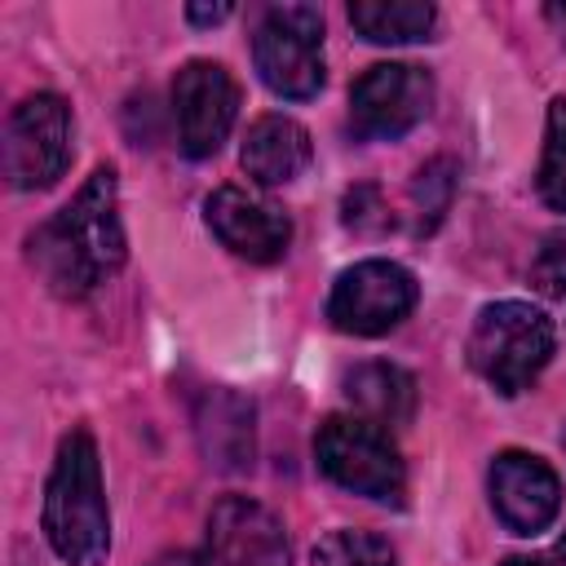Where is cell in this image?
<instances>
[{
  "label": "cell",
  "instance_id": "12",
  "mask_svg": "<svg viewBox=\"0 0 566 566\" xmlns=\"http://www.w3.org/2000/svg\"><path fill=\"white\" fill-rule=\"evenodd\" d=\"M491 486V509L513 535H539L553 526L562 509V482L557 473L531 455V451H500L486 473Z\"/></svg>",
  "mask_w": 566,
  "mask_h": 566
},
{
  "label": "cell",
  "instance_id": "4",
  "mask_svg": "<svg viewBox=\"0 0 566 566\" xmlns=\"http://www.w3.org/2000/svg\"><path fill=\"white\" fill-rule=\"evenodd\" d=\"M314 460L336 486L354 495H367L380 504H402L407 495V469L389 429L363 416H327L314 438Z\"/></svg>",
  "mask_w": 566,
  "mask_h": 566
},
{
  "label": "cell",
  "instance_id": "13",
  "mask_svg": "<svg viewBox=\"0 0 566 566\" xmlns=\"http://www.w3.org/2000/svg\"><path fill=\"white\" fill-rule=\"evenodd\" d=\"M314 159V146H310V133L292 119V115H261L248 137H243V150H239V164L252 181L261 186H287L296 181Z\"/></svg>",
  "mask_w": 566,
  "mask_h": 566
},
{
  "label": "cell",
  "instance_id": "2",
  "mask_svg": "<svg viewBox=\"0 0 566 566\" xmlns=\"http://www.w3.org/2000/svg\"><path fill=\"white\" fill-rule=\"evenodd\" d=\"M44 539L66 566H102L111 553V509L102 486V460L88 429H71L57 442V460L44 486Z\"/></svg>",
  "mask_w": 566,
  "mask_h": 566
},
{
  "label": "cell",
  "instance_id": "20",
  "mask_svg": "<svg viewBox=\"0 0 566 566\" xmlns=\"http://www.w3.org/2000/svg\"><path fill=\"white\" fill-rule=\"evenodd\" d=\"M531 279L544 296H566V230L544 234V243L531 261Z\"/></svg>",
  "mask_w": 566,
  "mask_h": 566
},
{
  "label": "cell",
  "instance_id": "5",
  "mask_svg": "<svg viewBox=\"0 0 566 566\" xmlns=\"http://www.w3.org/2000/svg\"><path fill=\"white\" fill-rule=\"evenodd\" d=\"M252 62L270 93L287 102L318 97L323 71V13L314 4H274L265 9L252 35Z\"/></svg>",
  "mask_w": 566,
  "mask_h": 566
},
{
  "label": "cell",
  "instance_id": "8",
  "mask_svg": "<svg viewBox=\"0 0 566 566\" xmlns=\"http://www.w3.org/2000/svg\"><path fill=\"white\" fill-rule=\"evenodd\" d=\"M433 106V75L416 62H376L349 84V124L367 142L411 133Z\"/></svg>",
  "mask_w": 566,
  "mask_h": 566
},
{
  "label": "cell",
  "instance_id": "22",
  "mask_svg": "<svg viewBox=\"0 0 566 566\" xmlns=\"http://www.w3.org/2000/svg\"><path fill=\"white\" fill-rule=\"evenodd\" d=\"M230 13H234V4H190V9H186V18L199 22V27H208V22H226Z\"/></svg>",
  "mask_w": 566,
  "mask_h": 566
},
{
  "label": "cell",
  "instance_id": "26",
  "mask_svg": "<svg viewBox=\"0 0 566 566\" xmlns=\"http://www.w3.org/2000/svg\"><path fill=\"white\" fill-rule=\"evenodd\" d=\"M562 442H566V433H562Z\"/></svg>",
  "mask_w": 566,
  "mask_h": 566
},
{
  "label": "cell",
  "instance_id": "24",
  "mask_svg": "<svg viewBox=\"0 0 566 566\" xmlns=\"http://www.w3.org/2000/svg\"><path fill=\"white\" fill-rule=\"evenodd\" d=\"M544 13H548V22H557V27H562V31H566V9H562V4H548V9H544Z\"/></svg>",
  "mask_w": 566,
  "mask_h": 566
},
{
  "label": "cell",
  "instance_id": "6",
  "mask_svg": "<svg viewBox=\"0 0 566 566\" xmlns=\"http://www.w3.org/2000/svg\"><path fill=\"white\" fill-rule=\"evenodd\" d=\"M71 106L57 93H31L4 124V177L13 190H44L71 164Z\"/></svg>",
  "mask_w": 566,
  "mask_h": 566
},
{
  "label": "cell",
  "instance_id": "18",
  "mask_svg": "<svg viewBox=\"0 0 566 566\" xmlns=\"http://www.w3.org/2000/svg\"><path fill=\"white\" fill-rule=\"evenodd\" d=\"M314 566H398L389 539L371 535V531H327L314 544Z\"/></svg>",
  "mask_w": 566,
  "mask_h": 566
},
{
  "label": "cell",
  "instance_id": "21",
  "mask_svg": "<svg viewBox=\"0 0 566 566\" xmlns=\"http://www.w3.org/2000/svg\"><path fill=\"white\" fill-rule=\"evenodd\" d=\"M345 221H349L354 230H385V226H389V217H385V208H380V195H376L371 186H358V190L345 195Z\"/></svg>",
  "mask_w": 566,
  "mask_h": 566
},
{
  "label": "cell",
  "instance_id": "10",
  "mask_svg": "<svg viewBox=\"0 0 566 566\" xmlns=\"http://www.w3.org/2000/svg\"><path fill=\"white\" fill-rule=\"evenodd\" d=\"M172 119L177 142L190 159H208L221 150L239 119V84L221 62L195 57L172 75Z\"/></svg>",
  "mask_w": 566,
  "mask_h": 566
},
{
  "label": "cell",
  "instance_id": "7",
  "mask_svg": "<svg viewBox=\"0 0 566 566\" xmlns=\"http://www.w3.org/2000/svg\"><path fill=\"white\" fill-rule=\"evenodd\" d=\"M416 301H420L416 274L398 261L371 256L340 270L327 296V318L345 336H385L416 310Z\"/></svg>",
  "mask_w": 566,
  "mask_h": 566
},
{
  "label": "cell",
  "instance_id": "9",
  "mask_svg": "<svg viewBox=\"0 0 566 566\" xmlns=\"http://www.w3.org/2000/svg\"><path fill=\"white\" fill-rule=\"evenodd\" d=\"M190 566H292V544L261 500L252 495H221L208 513L203 548Z\"/></svg>",
  "mask_w": 566,
  "mask_h": 566
},
{
  "label": "cell",
  "instance_id": "14",
  "mask_svg": "<svg viewBox=\"0 0 566 566\" xmlns=\"http://www.w3.org/2000/svg\"><path fill=\"white\" fill-rule=\"evenodd\" d=\"M345 398L354 416L380 429H394V424H407L416 411V380L394 363H363L345 376Z\"/></svg>",
  "mask_w": 566,
  "mask_h": 566
},
{
  "label": "cell",
  "instance_id": "25",
  "mask_svg": "<svg viewBox=\"0 0 566 566\" xmlns=\"http://www.w3.org/2000/svg\"><path fill=\"white\" fill-rule=\"evenodd\" d=\"M553 562H557V566H566V535L557 539V548H553Z\"/></svg>",
  "mask_w": 566,
  "mask_h": 566
},
{
  "label": "cell",
  "instance_id": "11",
  "mask_svg": "<svg viewBox=\"0 0 566 566\" xmlns=\"http://www.w3.org/2000/svg\"><path fill=\"white\" fill-rule=\"evenodd\" d=\"M203 221L217 243L252 265H270L292 243V217L243 186H217L203 199Z\"/></svg>",
  "mask_w": 566,
  "mask_h": 566
},
{
  "label": "cell",
  "instance_id": "23",
  "mask_svg": "<svg viewBox=\"0 0 566 566\" xmlns=\"http://www.w3.org/2000/svg\"><path fill=\"white\" fill-rule=\"evenodd\" d=\"M500 566H548V562H544V557H522V553H517V557H504Z\"/></svg>",
  "mask_w": 566,
  "mask_h": 566
},
{
  "label": "cell",
  "instance_id": "16",
  "mask_svg": "<svg viewBox=\"0 0 566 566\" xmlns=\"http://www.w3.org/2000/svg\"><path fill=\"white\" fill-rule=\"evenodd\" d=\"M349 27L367 44H416L438 27V9L424 0H354Z\"/></svg>",
  "mask_w": 566,
  "mask_h": 566
},
{
  "label": "cell",
  "instance_id": "15",
  "mask_svg": "<svg viewBox=\"0 0 566 566\" xmlns=\"http://www.w3.org/2000/svg\"><path fill=\"white\" fill-rule=\"evenodd\" d=\"M199 438L217 469H248L252 464V402L234 389H212L199 411Z\"/></svg>",
  "mask_w": 566,
  "mask_h": 566
},
{
  "label": "cell",
  "instance_id": "3",
  "mask_svg": "<svg viewBox=\"0 0 566 566\" xmlns=\"http://www.w3.org/2000/svg\"><path fill=\"white\" fill-rule=\"evenodd\" d=\"M557 345L553 318L531 301H491L469 332V363L495 394H522L548 367Z\"/></svg>",
  "mask_w": 566,
  "mask_h": 566
},
{
  "label": "cell",
  "instance_id": "17",
  "mask_svg": "<svg viewBox=\"0 0 566 566\" xmlns=\"http://www.w3.org/2000/svg\"><path fill=\"white\" fill-rule=\"evenodd\" d=\"M539 199L553 212H566V97L548 102V124H544V155H539Z\"/></svg>",
  "mask_w": 566,
  "mask_h": 566
},
{
  "label": "cell",
  "instance_id": "19",
  "mask_svg": "<svg viewBox=\"0 0 566 566\" xmlns=\"http://www.w3.org/2000/svg\"><path fill=\"white\" fill-rule=\"evenodd\" d=\"M451 190H455V177H451V164H447V159H438V164H429V168L416 172L411 199H416V208H420V230H433V221H438V217L447 212V203H451Z\"/></svg>",
  "mask_w": 566,
  "mask_h": 566
},
{
  "label": "cell",
  "instance_id": "1",
  "mask_svg": "<svg viewBox=\"0 0 566 566\" xmlns=\"http://www.w3.org/2000/svg\"><path fill=\"white\" fill-rule=\"evenodd\" d=\"M27 252H31L35 274L62 301H84L88 292L111 283L128 256L115 168L111 164L93 168V177L80 186V195L31 234Z\"/></svg>",
  "mask_w": 566,
  "mask_h": 566
}]
</instances>
